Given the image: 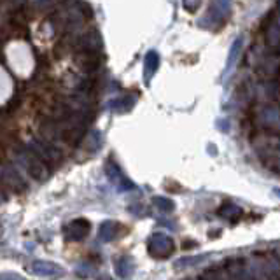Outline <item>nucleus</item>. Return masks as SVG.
Here are the masks:
<instances>
[{"label":"nucleus","instance_id":"obj_9","mask_svg":"<svg viewBox=\"0 0 280 280\" xmlns=\"http://www.w3.org/2000/svg\"><path fill=\"white\" fill-rule=\"evenodd\" d=\"M72 229H74V231H76V235H74V238H76V240H79V238H82L86 233H88L89 224H88V222H86V221L79 219V221L72 222Z\"/></svg>","mask_w":280,"mask_h":280},{"label":"nucleus","instance_id":"obj_11","mask_svg":"<svg viewBox=\"0 0 280 280\" xmlns=\"http://www.w3.org/2000/svg\"><path fill=\"white\" fill-rule=\"evenodd\" d=\"M201 0H184V7H186L188 11H195L196 7L200 6Z\"/></svg>","mask_w":280,"mask_h":280},{"label":"nucleus","instance_id":"obj_4","mask_svg":"<svg viewBox=\"0 0 280 280\" xmlns=\"http://www.w3.org/2000/svg\"><path fill=\"white\" fill-rule=\"evenodd\" d=\"M259 121L266 128L280 130V109L278 107H265L259 114Z\"/></svg>","mask_w":280,"mask_h":280},{"label":"nucleus","instance_id":"obj_7","mask_svg":"<svg viewBox=\"0 0 280 280\" xmlns=\"http://www.w3.org/2000/svg\"><path fill=\"white\" fill-rule=\"evenodd\" d=\"M240 214H242L240 207H237V205H231V203L224 205V207L219 210V216L224 217V219H233V217H238Z\"/></svg>","mask_w":280,"mask_h":280},{"label":"nucleus","instance_id":"obj_6","mask_svg":"<svg viewBox=\"0 0 280 280\" xmlns=\"http://www.w3.org/2000/svg\"><path fill=\"white\" fill-rule=\"evenodd\" d=\"M242 49V39L238 37L237 40L233 42V48H231V53H229V58H228V63H226V70H224V77L229 74V70H231V67L235 65V61H237L238 58V53H240Z\"/></svg>","mask_w":280,"mask_h":280},{"label":"nucleus","instance_id":"obj_2","mask_svg":"<svg viewBox=\"0 0 280 280\" xmlns=\"http://www.w3.org/2000/svg\"><path fill=\"white\" fill-rule=\"evenodd\" d=\"M174 250V242L165 235H154L149 242V252L154 258H167Z\"/></svg>","mask_w":280,"mask_h":280},{"label":"nucleus","instance_id":"obj_10","mask_svg":"<svg viewBox=\"0 0 280 280\" xmlns=\"http://www.w3.org/2000/svg\"><path fill=\"white\" fill-rule=\"evenodd\" d=\"M154 203H159L158 207L165 210V212H170V210H174V203H172L170 200H165V198H154Z\"/></svg>","mask_w":280,"mask_h":280},{"label":"nucleus","instance_id":"obj_5","mask_svg":"<svg viewBox=\"0 0 280 280\" xmlns=\"http://www.w3.org/2000/svg\"><path fill=\"white\" fill-rule=\"evenodd\" d=\"M258 95L265 104L268 102H273L275 97H277V86L273 84L271 81H265L263 84L258 86Z\"/></svg>","mask_w":280,"mask_h":280},{"label":"nucleus","instance_id":"obj_3","mask_svg":"<svg viewBox=\"0 0 280 280\" xmlns=\"http://www.w3.org/2000/svg\"><path fill=\"white\" fill-rule=\"evenodd\" d=\"M278 68H280V56L268 55V56H263V58L259 60L258 72H259V76L265 77V79H271V77L278 72Z\"/></svg>","mask_w":280,"mask_h":280},{"label":"nucleus","instance_id":"obj_12","mask_svg":"<svg viewBox=\"0 0 280 280\" xmlns=\"http://www.w3.org/2000/svg\"><path fill=\"white\" fill-rule=\"evenodd\" d=\"M275 193H277V195L280 196V189H275Z\"/></svg>","mask_w":280,"mask_h":280},{"label":"nucleus","instance_id":"obj_1","mask_svg":"<svg viewBox=\"0 0 280 280\" xmlns=\"http://www.w3.org/2000/svg\"><path fill=\"white\" fill-rule=\"evenodd\" d=\"M229 9H231V0H214L212 6L208 7L207 14H203V19H200V27H217L221 19H224L229 14Z\"/></svg>","mask_w":280,"mask_h":280},{"label":"nucleus","instance_id":"obj_8","mask_svg":"<svg viewBox=\"0 0 280 280\" xmlns=\"http://www.w3.org/2000/svg\"><path fill=\"white\" fill-rule=\"evenodd\" d=\"M158 63H159V58L158 55H156L154 51H151L149 55H147V60H146V72H147V79L152 76V72H154L156 68H158Z\"/></svg>","mask_w":280,"mask_h":280}]
</instances>
